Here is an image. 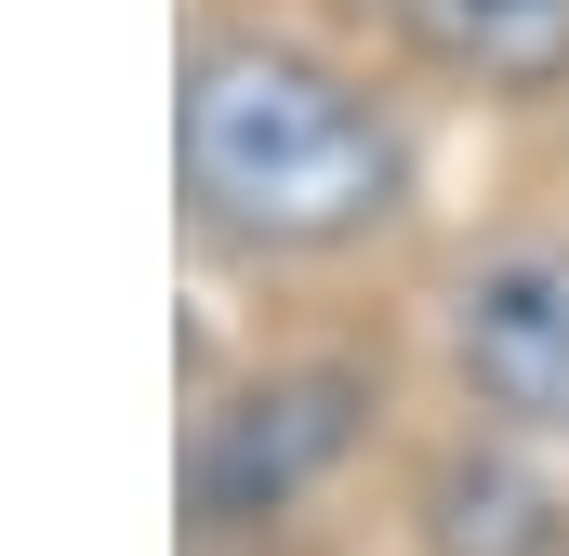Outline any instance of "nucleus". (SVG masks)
<instances>
[{
    "label": "nucleus",
    "instance_id": "1",
    "mask_svg": "<svg viewBox=\"0 0 569 556\" xmlns=\"http://www.w3.org/2000/svg\"><path fill=\"white\" fill-rule=\"evenodd\" d=\"M186 199L252 252H331L398 212V133L279 40H212L186 67Z\"/></svg>",
    "mask_w": 569,
    "mask_h": 556
},
{
    "label": "nucleus",
    "instance_id": "2",
    "mask_svg": "<svg viewBox=\"0 0 569 556\" xmlns=\"http://www.w3.org/2000/svg\"><path fill=\"white\" fill-rule=\"evenodd\" d=\"M450 358L490 411L569 424V239H517L450 278Z\"/></svg>",
    "mask_w": 569,
    "mask_h": 556
},
{
    "label": "nucleus",
    "instance_id": "3",
    "mask_svg": "<svg viewBox=\"0 0 569 556\" xmlns=\"http://www.w3.org/2000/svg\"><path fill=\"white\" fill-rule=\"evenodd\" d=\"M345 437H358V385L345 371H279V385H252L199 424L186 490H199V517H279Z\"/></svg>",
    "mask_w": 569,
    "mask_h": 556
},
{
    "label": "nucleus",
    "instance_id": "4",
    "mask_svg": "<svg viewBox=\"0 0 569 556\" xmlns=\"http://www.w3.org/2000/svg\"><path fill=\"white\" fill-rule=\"evenodd\" d=\"M411 53H437L450 80H503V93H530V80H557L569 67V0H371Z\"/></svg>",
    "mask_w": 569,
    "mask_h": 556
}]
</instances>
